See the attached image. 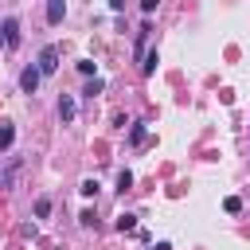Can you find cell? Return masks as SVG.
I'll return each mask as SVG.
<instances>
[{"instance_id":"9c48e42d","label":"cell","mask_w":250,"mask_h":250,"mask_svg":"<svg viewBox=\"0 0 250 250\" xmlns=\"http://www.w3.org/2000/svg\"><path fill=\"white\" fill-rule=\"evenodd\" d=\"M129 141H133V145H141V141H145V121H133V129H129Z\"/></svg>"},{"instance_id":"30bf717a","label":"cell","mask_w":250,"mask_h":250,"mask_svg":"<svg viewBox=\"0 0 250 250\" xmlns=\"http://www.w3.org/2000/svg\"><path fill=\"white\" fill-rule=\"evenodd\" d=\"M102 86H105V82H102V78H90V82H86V90H82V94H86V98H94V94H102Z\"/></svg>"},{"instance_id":"4fadbf2b","label":"cell","mask_w":250,"mask_h":250,"mask_svg":"<svg viewBox=\"0 0 250 250\" xmlns=\"http://www.w3.org/2000/svg\"><path fill=\"white\" fill-rule=\"evenodd\" d=\"M78 191H82V195H98V180H82Z\"/></svg>"},{"instance_id":"ba28073f","label":"cell","mask_w":250,"mask_h":250,"mask_svg":"<svg viewBox=\"0 0 250 250\" xmlns=\"http://www.w3.org/2000/svg\"><path fill=\"white\" fill-rule=\"evenodd\" d=\"M47 215H51V199L39 195V199H35V219H47Z\"/></svg>"},{"instance_id":"7c38bea8","label":"cell","mask_w":250,"mask_h":250,"mask_svg":"<svg viewBox=\"0 0 250 250\" xmlns=\"http://www.w3.org/2000/svg\"><path fill=\"white\" fill-rule=\"evenodd\" d=\"M129 184H133V176L129 172H117V191H129Z\"/></svg>"},{"instance_id":"7a4b0ae2","label":"cell","mask_w":250,"mask_h":250,"mask_svg":"<svg viewBox=\"0 0 250 250\" xmlns=\"http://www.w3.org/2000/svg\"><path fill=\"white\" fill-rule=\"evenodd\" d=\"M39 78H43L39 62H35V66H23V74H20V90H23V94H35V90H39Z\"/></svg>"},{"instance_id":"5b68a950","label":"cell","mask_w":250,"mask_h":250,"mask_svg":"<svg viewBox=\"0 0 250 250\" xmlns=\"http://www.w3.org/2000/svg\"><path fill=\"white\" fill-rule=\"evenodd\" d=\"M74 113H78L74 98H70V94H62V98H59V117H62V121H74Z\"/></svg>"},{"instance_id":"e0dca14e","label":"cell","mask_w":250,"mask_h":250,"mask_svg":"<svg viewBox=\"0 0 250 250\" xmlns=\"http://www.w3.org/2000/svg\"><path fill=\"white\" fill-rule=\"evenodd\" d=\"M141 8H145V16H152L156 12V0H141Z\"/></svg>"},{"instance_id":"5bb4252c","label":"cell","mask_w":250,"mask_h":250,"mask_svg":"<svg viewBox=\"0 0 250 250\" xmlns=\"http://www.w3.org/2000/svg\"><path fill=\"white\" fill-rule=\"evenodd\" d=\"M223 207L234 215V211H242V199H238V195H230V199H223Z\"/></svg>"},{"instance_id":"8fae6325","label":"cell","mask_w":250,"mask_h":250,"mask_svg":"<svg viewBox=\"0 0 250 250\" xmlns=\"http://www.w3.org/2000/svg\"><path fill=\"white\" fill-rule=\"evenodd\" d=\"M133 227H137L133 215H117V230H133Z\"/></svg>"},{"instance_id":"6da1fadb","label":"cell","mask_w":250,"mask_h":250,"mask_svg":"<svg viewBox=\"0 0 250 250\" xmlns=\"http://www.w3.org/2000/svg\"><path fill=\"white\" fill-rule=\"evenodd\" d=\"M39 70H43V74H55V70H59V47H55V43H47V47L39 51Z\"/></svg>"},{"instance_id":"2e32d148","label":"cell","mask_w":250,"mask_h":250,"mask_svg":"<svg viewBox=\"0 0 250 250\" xmlns=\"http://www.w3.org/2000/svg\"><path fill=\"white\" fill-rule=\"evenodd\" d=\"M78 70H82V74L90 78V74H94V59H82V62H78Z\"/></svg>"},{"instance_id":"8992f818","label":"cell","mask_w":250,"mask_h":250,"mask_svg":"<svg viewBox=\"0 0 250 250\" xmlns=\"http://www.w3.org/2000/svg\"><path fill=\"white\" fill-rule=\"evenodd\" d=\"M156 62H160L156 47H152V51H145V55H141V74H152V70H156Z\"/></svg>"},{"instance_id":"52a82bcc","label":"cell","mask_w":250,"mask_h":250,"mask_svg":"<svg viewBox=\"0 0 250 250\" xmlns=\"http://www.w3.org/2000/svg\"><path fill=\"white\" fill-rule=\"evenodd\" d=\"M12 141H16V129L4 121V125H0V148H12Z\"/></svg>"},{"instance_id":"3957f363","label":"cell","mask_w":250,"mask_h":250,"mask_svg":"<svg viewBox=\"0 0 250 250\" xmlns=\"http://www.w3.org/2000/svg\"><path fill=\"white\" fill-rule=\"evenodd\" d=\"M66 16V0H47V23H62Z\"/></svg>"},{"instance_id":"d6986e66","label":"cell","mask_w":250,"mask_h":250,"mask_svg":"<svg viewBox=\"0 0 250 250\" xmlns=\"http://www.w3.org/2000/svg\"><path fill=\"white\" fill-rule=\"evenodd\" d=\"M0 43H4V31H0Z\"/></svg>"},{"instance_id":"9a60e30c","label":"cell","mask_w":250,"mask_h":250,"mask_svg":"<svg viewBox=\"0 0 250 250\" xmlns=\"http://www.w3.org/2000/svg\"><path fill=\"white\" fill-rule=\"evenodd\" d=\"M78 219H82V227H98V215H94V211H90V207H86V211H82V215H78Z\"/></svg>"},{"instance_id":"277c9868","label":"cell","mask_w":250,"mask_h":250,"mask_svg":"<svg viewBox=\"0 0 250 250\" xmlns=\"http://www.w3.org/2000/svg\"><path fill=\"white\" fill-rule=\"evenodd\" d=\"M20 43V20H4V47Z\"/></svg>"},{"instance_id":"ac0fdd59","label":"cell","mask_w":250,"mask_h":250,"mask_svg":"<svg viewBox=\"0 0 250 250\" xmlns=\"http://www.w3.org/2000/svg\"><path fill=\"white\" fill-rule=\"evenodd\" d=\"M109 8L113 12H125V0H109Z\"/></svg>"}]
</instances>
